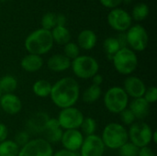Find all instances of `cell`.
Masks as SVG:
<instances>
[{
	"instance_id": "40",
	"label": "cell",
	"mask_w": 157,
	"mask_h": 156,
	"mask_svg": "<svg viewBox=\"0 0 157 156\" xmlns=\"http://www.w3.org/2000/svg\"><path fill=\"white\" fill-rule=\"evenodd\" d=\"M91 79H92V83H93L92 85H95V86H100L102 85L103 81H104L103 76L101 74H95Z\"/></svg>"
},
{
	"instance_id": "29",
	"label": "cell",
	"mask_w": 157,
	"mask_h": 156,
	"mask_svg": "<svg viewBox=\"0 0 157 156\" xmlns=\"http://www.w3.org/2000/svg\"><path fill=\"white\" fill-rule=\"evenodd\" d=\"M63 54L71 61H73L74 59H75L76 57H78L80 55V48L78 47V45L75 42L69 41L68 43H66L65 45H63Z\"/></svg>"
},
{
	"instance_id": "18",
	"label": "cell",
	"mask_w": 157,
	"mask_h": 156,
	"mask_svg": "<svg viewBox=\"0 0 157 156\" xmlns=\"http://www.w3.org/2000/svg\"><path fill=\"white\" fill-rule=\"evenodd\" d=\"M21 68L28 73H35L40 71L43 66V59L40 55L27 54L20 62Z\"/></svg>"
},
{
	"instance_id": "31",
	"label": "cell",
	"mask_w": 157,
	"mask_h": 156,
	"mask_svg": "<svg viewBox=\"0 0 157 156\" xmlns=\"http://www.w3.org/2000/svg\"><path fill=\"white\" fill-rule=\"evenodd\" d=\"M55 16L52 12H47L45 13L42 17H41V29H47V30H52L55 26Z\"/></svg>"
},
{
	"instance_id": "10",
	"label": "cell",
	"mask_w": 157,
	"mask_h": 156,
	"mask_svg": "<svg viewBox=\"0 0 157 156\" xmlns=\"http://www.w3.org/2000/svg\"><path fill=\"white\" fill-rule=\"evenodd\" d=\"M53 153L50 143L43 138H36L20 147L17 156H52Z\"/></svg>"
},
{
	"instance_id": "43",
	"label": "cell",
	"mask_w": 157,
	"mask_h": 156,
	"mask_svg": "<svg viewBox=\"0 0 157 156\" xmlns=\"http://www.w3.org/2000/svg\"><path fill=\"white\" fill-rule=\"evenodd\" d=\"M1 96H2V94H1V92H0V97H1Z\"/></svg>"
},
{
	"instance_id": "34",
	"label": "cell",
	"mask_w": 157,
	"mask_h": 156,
	"mask_svg": "<svg viewBox=\"0 0 157 156\" xmlns=\"http://www.w3.org/2000/svg\"><path fill=\"white\" fill-rule=\"evenodd\" d=\"M30 140V137H29V134L28 131H20L16 133L15 135V139L13 140L19 147H22L24 146L26 143H28Z\"/></svg>"
},
{
	"instance_id": "23",
	"label": "cell",
	"mask_w": 157,
	"mask_h": 156,
	"mask_svg": "<svg viewBox=\"0 0 157 156\" xmlns=\"http://www.w3.org/2000/svg\"><path fill=\"white\" fill-rule=\"evenodd\" d=\"M102 95L100 86L91 85L87 86L82 94V100L86 104H92L97 102Z\"/></svg>"
},
{
	"instance_id": "38",
	"label": "cell",
	"mask_w": 157,
	"mask_h": 156,
	"mask_svg": "<svg viewBox=\"0 0 157 156\" xmlns=\"http://www.w3.org/2000/svg\"><path fill=\"white\" fill-rule=\"evenodd\" d=\"M52 156H79V154L76 152H72V151H68L65 149H61L55 153H53Z\"/></svg>"
},
{
	"instance_id": "16",
	"label": "cell",
	"mask_w": 157,
	"mask_h": 156,
	"mask_svg": "<svg viewBox=\"0 0 157 156\" xmlns=\"http://www.w3.org/2000/svg\"><path fill=\"white\" fill-rule=\"evenodd\" d=\"M128 108L132 112L136 120H143L149 115L150 104L144 97L134 98L129 103Z\"/></svg>"
},
{
	"instance_id": "26",
	"label": "cell",
	"mask_w": 157,
	"mask_h": 156,
	"mask_svg": "<svg viewBox=\"0 0 157 156\" xmlns=\"http://www.w3.org/2000/svg\"><path fill=\"white\" fill-rule=\"evenodd\" d=\"M20 147L13 141L6 139L0 143V156H17Z\"/></svg>"
},
{
	"instance_id": "44",
	"label": "cell",
	"mask_w": 157,
	"mask_h": 156,
	"mask_svg": "<svg viewBox=\"0 0 157 156\" xmlns=\"http://www.w3.org/2000/svg\"><path fill=\"white\" fill-rule=\"evenodd\" d=\"M1 1H6V0H1Z\"/></svg>"
},
{
	"instance_id": "27",
	"label": "cell",
	"mask_w": 157,
	"mask_h": 156,
	"mask_svg": "<svg viewBox=\"0 0 157 156\" xmlns=\"http://www.w3.org/2000/svg\"><path fill=\"white\" fill-rule=\"evenodd\" d=\"M150 9L147 4L145 3H138L132 9V18L135 19L136 21H143L149 15Z\"/></svg>"
},
{
	"instance_id": "22",
	"label": "cell",
	"mask_w": 157,
	"mask_h": 156,
	"mask_svg": "<svg viewBox=\"0 0 157 156\" xmlns=\"http://www.w3.org/2000/svg\"><path fill=\"white\" fill-rule=\"evenodd\" d=\"M52 86V85L49 81L45 79H40L34 82V84L32 85V91L35 96L40 98H45L47 97H50Z\"/></svg>"
},
{
	"instance_id": "42",
	"label": "cell",
	"mask_w": 157,
	"mask_h": 156,
	"mask_svg": "<svg viewBox=\"0 0 157 156\" xmlns=\"http://www.w3.org/2000/svg\"><path fill=\"white\" fill-rule=\"evenodd\" d=\"M152 142L154 143H157V131H153V136H152Z\"/></svg>"
},
{
	"instance_id": "2",
	"label": "cell",
	"mask_w": 157,
	"mask_h": 156,
	"mask_svg": "<svg viewBox=\"0 0 157 156\" xmlns=\"http://www.w3.org/2000/svg\"><path fill=\"white\" fill-rule=\"evenodd\" d=\"M53 40L51 30L39 29L32 31L25 40L24 45L27 51L30 54L43 55L49 52L53 47Z\"/></svg>"
},
{
	"instance_id": "5",
	"label": "cell",
	"mask_w": 157,
	"mask_h": 156,
	"mask_svg": "<svg viewBox=\"0 0 157 156\" xmlns=\"http://www.w3.org/2000/svg\"><path fill=\"white\" fill-rule=\"evenodd\" d=\"M104 106L112 114H120L129 106V97L121 86L109 88L103 97Z\"/></svg>"
},
{
	"instance_id": "30",
	"label": "cell",
	"mask_w": 157,
	"mask_h": 156,
	"mask_svg": "<svg viewBox=\"0 0 157 156\" xmlns=\"http://www.w3.org/2000/svg\"><path fill=\"white\" fill-rule=\"evenodd\" d=\"M138 151L139 148L128 141L119 149V154L120 156H137Z\"/></svg>"
},
{
	"instance_id": "13",
	"label": "cell",
	"mask_w": 157,
	"mask_h": 156,
	"mask_svg": "<svg viewBox=\"0 0 157 156\" xmlns=\"http://www.w3.org/2000/svg\"><path fill=\"white\" fill-rule=\"evenodd\" d=\"M84 138L85 136L79 130H67L63 131L61 143L63 149L78 153L84 142Z\"/></svg>"
},
{
	"instance_id": "7",
	"label": "cell",
	"mask_w": 157,
	"mask_h": 156,
	"mask_svg": "<svg viewBox=\"0 0 157 156\" xmlns=\"http://www.w3.org/2000/svg\"><path fill=\"white\" fill-rule=\"evenodd\" d=\"M153 131H154L152 128L146 122L135 121L130 126L128 131L129 142L133 143L138 148L149 146V144L152 143Z\"/></svg>"
},
{
	"instance_id": "32",
	"label": "cell",
	"mask_w": 157,
	"mask_h": 156,
	"mask_svg": "<svg viewBox=\"0 0 157 156\" xmlns=\"http://www.w3.org/2000/svg\"><path fill=\"white\" fill-rule=\"evenodd\" d=\"M63 131L59 128V129H56V130H52V131H45V140L50 143L51 144L52 143H57L59 142H61V139H62V135H63Z\"/></svg>"
},
{
	"instance_id": "14",
	"label": "cell",
	"mask_w": 157,
	"mask_h": 156,
	"mask_svg": "<svg viewBox=\"0 0 157 156\" xmlns=\"http://www.w3.org/2000/svg\"><path fill=\"white\" fill-rule=\"evenodd\" d=\"M122 88L124 89L129 97H131L134 99L144 97V92L146 90V86L140 77L135 75H129L124 80Z\"/></svg>"
},
{
	"instance_id": "36",
	"label": "cell",
	"mask_w": 157,
	"mask_h": 156,
	"mask_svg": "<svg viewBox=\"0 0 157 156\" xmlns=\"http://www.w3.org/2000/svg\"><path fill=\"white\" fill-rule=\"evenodd\" d=\"M99 1L103 6L110 9L117 8L123 2V0H99Z\"/></svg>"
},
{
	"instance_id": "25",
	"label": "cell",
	"mask_w": 157,
	"mask_h": 156,
	"mask_svg": "<svg viewBox=\"0 0 157 156\" xmlns=\"http://www.w3.org/2000/svg\"><path fill=\"white\" fill-rule=\"evenodd\" d=\"M103 49L108 57L112 60L113 56L121 49V46L117 38L109 37L103 42Z\"/></svg>"
},
{
	"instance_id": "12",
	"label": "cell",
	"mask_w": 157,
	"mask_h": 156,
	"mask_svg": "<svg viewBox=\"0 0 157 156\" xmlns=\"http://www.w3.org/2000/svg\"><path fill=\"white\" fill-rule=\"evenodd\" d=\"M106 147L100 138L97 134L86 136L79 150V156H103Z\"/></svg>"
},
{
	"instance_id": "41",
	"label": "cell",
	"mask_w": 157,
	"mask_h": 156,
	"mask_svg": "<svg viewBox=\"0 0 157 156\" xmlns=\"http://www.w3.org/2000/svg\"><path fill=\"white\" fill-rule=\"evenodd\" d=\"M55 23H56V26H65V23H66L65 16L62 14L55 16Z\"/></svg>"
},
{
	"instance_id": "9",
	"label": "cell",
	"mask_w": 157,
	"mask_h": 156,
	"mask_svg": "<svg viewBox=\"0 0 157 156\" xmlns=\"http://www.w3.org/2000/svg\"><path fill=\"white\" fill-rule=\"evenodd\" d=\"M127 44L133 51H143L147 48L149 36L146 29L139 24L131 26L125 34Z\"/></svg>"
},
{
	"instance_id": "6",
	"label": "cell",
	"mask_w": 157,
	"mask_h": 156,
	"mask_svg": "<svg viewBox=\"0 0 157 156\" xmlns=\"http://www.w3.org/2000/svg\"><path fill=\"white\" fill-rule=\"evenodd\" d=\"M73 74L79 79L88 80L95 74H98L99 63L92 56L79 55L71 61V67Z\"/></svg>"
},
{
	"instance_id": "24",
	"label": "cell",
	"mask_w": 157,
	"mask_h": 156,
	"mask_svg": "<svg viewBox=\"0 0 157 156\" xmlns=\"http://www.w3.org/2000/svg\"><path fill=\"white\" fill-rule=\"evenodd\" d=\"M17 80L10 74H6L0 78V92L1 94L14 93L17 88Z\"/></svg>"
},
{
	"instance_id": "28",
	"label": "cell",
	"mask_w": 157,
	"mask_h": 156,
	"mask_svg": "<svg viewBox=\"0 0 157 156\" xmlns=\"http://www.w3.org/2000/svg\"><path fill=\"white\" fill-rule=\"evenodd\" d=\"M97 121L91 118V117H86L84 119L81 126H80V131L82 132V134L86 137V136H90L93 134H96L97 131Z\"/></svg>"
},
{
	"instance_id": "17",
	"label": "cell",
	"mask_w": 157,
	"mask_h": 156,
	"mask_svg": "<svg viewBox=\"0 0 157 156\" xmlns=\"http://www.w3.org/2000/svg\"><path fill=\"white\" fill-rule=\"evenodd\" d=\"M47 67L54 73H62L71 67V60L64 54H54L48 59Z\"/></svg>"
},
{
	"instance_id": "20",
	"label": "cell",
	"mask_w": 157,
	"mask_h": 156,
	"mask_svg": "<svg viewBox=\"0 0 157 156\" xmlns=\"http://www.w3.org/2000/svg\"><path fill=\"white\" fill-rule=\"evenodd\" d=\"M51 33L53 42L59 45H65L71 40V33L65 26H55Z\"/></svg>"
},
{
	"instance_id": "21",
	"label": "cell",
	"mask_w": 157,
	"mask_h": 156,
	"mask_svg": "<svg viewBox=\"0 0 157 156\" xmlns=\"http://www.w3.org/2000/svg\"><path fill=\"white\" fill-rule=\"evenodd\" d=\"M48 119H49L48 115H46L43 112L35 114L33 117L30 118V120L28 123L29 129L31 131H34L36 133L43 132L44 131V126H45V123H46Z\"/></svg>"
},
{
	"instance_id": "8",
	"label": "cell",
	"mask_w": 157,
	"mask_h": 156,
	"mask_svg": "<svg viewBox=\"0 0 157 156\" xmlns=\"http://www.w3.org/2000/svg\"><path fill=\"white\" fill-rule=\"evenodd\" d=\"M84 119L83 112L75 107L61 109L57 117V120L63 131L79 130Z\"/></svg>"
},
{
	"instance_id": "4",
	"label": "cell",
	"mask_w": 157,
	"mask_h": 156,
	"mask_svg": "<svg viewBox=\"0 0 157 156\" xmlns=\"http://www.w3.org/2000/svg\"><path fill=\"white\" fill-rule=\"evenodd\" d=\"M115 70L122 75H131L138 66V57L135 51L128 47L121 48L112 58Z\"/></svg>"
},
{
	"instance_id": "35",
	"label": "cell",
	"mask_w": 157,
	"mask_h": 156,
	"mask_svg": "<svg viewBox=\"0 0 157 156\" xmlns=\"http://www.w3.org/2000/svg\"><path fill=\"white\" fill-rule=\"evenodd\" d=\"M149 104H154L157 100V88L156 86H153L150 87H146L144 95L143 97Z\"/></svg>"
},
{
	"instance_id": "19",
	"label": "cell",
	"mask_w": 157,
	"mask_h": 156,
	"mask_svg": "<svg viewBox=\"0 0 157 156\" xmlns=\"http://www.w3.org/2000/svg\"><path fill=\"white\" fill-rule=\"evenodd\" d=\"M98 41L97 34L91 29H84L82 30L77 37V45L80 49L85 51L92 50Z\"/></svg>"
},
{
	"instance_id": "15",
	"label": "cell",
	"mask_w": 157,
	"mask_h": 156,
	"mask_svg": "<svg viewBox=\"0 0 157 156\" xmlns=\"http://www.w3.org/2000/svg\"><path fill=\"white\" fill-rule=\"evenodd\" d=\"M0 108L6 114L16 115L21 111L22 102L14 93L3 94L0 97Z\"/></svg>"
},
{
	"instance_id": "1",
	"label": "cell",
	"mask_w": 157,
	"mask_h": 156,
	"mask_svg": "<svg viewBox=\"0 0 157 156\" xmlns=\"http://www.w3.org/2000/svg\"><path fill=\"white\" fill-rule=\"evenodd\" d=\"M80 97V86L73 77H63L52 86L50 98L59 108L75 107Z\"/></svg>"
},
{
	"instance_id": "11",
	"label": "cell",
	"mask_w": 157,
	"mask_h": 156,
	"mask_svg": "<svg viewBox=\"0 0 157 156\" xmlns=\"http://www.w3.org/2000/svg\"><path fill=\"white\" fill-rule=\"evenodd\" d=\"M132 18L131 15L122 8H114L111 9L108 15V23L109 25L117 31L124 32L127 31L132 26Z\"/></svg>"
},
{
	"instance_id": "3",
	"label": "cell",
	"mask_w": 157,
	"mask_h": 156,
	"mask_svg": "<svg viewBox=\"0 0 157 156\" xmlns=\"http://www.w3.org/2000/svg\"><path fill=\"white\" fill-rule=\"evenodd\" d=\"M100 138L106 148L119 150L129 141L128 130L121 123L110 122L103 129Z\"/></svg>"
},
{
	"instance_id": "33",
	"label": "cell",
	"mask_w": 157,
	"mask_h": 156,
	"mask_svg": "<svg viewBox=\"0 0 157 156\" xmlns=\"http://www.w3.org/2000/svg\"><path fill=\"white\" fill-rule=\"evenodd\" d=\"M120 116H121V120L123 126H131L136 120L134 115L132 114V112L128 108L126 109H124L123 111H121L120 113Z\"/></svg>"
},
{
	"instance_id": "37",
	"label": "cell",
	"mask_w": 157,
	"mask_h": 156,
	"mask_svg": "<svg viewBox=\"0 0 157 156\" xmlns=\"http://www.w3.org/2000/svg\"><path fill=\"white\" fill-rule=\"evenodd\" d=\"M137 156H155V154L149 146H145L139 148Z\"/></svg>"
},
{
	"instance_id": "39",
	"label": "cell",
	"mask_w": 157,
	"mask_h": 156,
	"mask_svg": "<svg viewBox=\"0 0 157 156\" xmlns=\"http://www.w3.org/2000/svg\"><path fill=\"white\" fill-rule=\"evenodd\" d=\"M8 136V129L6 124L0 122V143L6 141Z\"/></svg>"
}]
</instances>
